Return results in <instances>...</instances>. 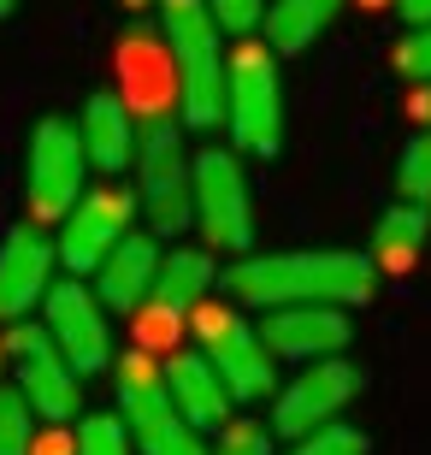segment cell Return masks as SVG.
Segmentation results:
<instances>
[{"label": "cell", "mask_w": 431, "mask_h": 455, "mask_svg": "<svg viewBox=\"0 0 431 455\" xmlns=\"http://www.w3.org/2000/svg\"><path fill=\"white\" fill-rule=\"evenodd\" d=\"M196 349L213 361V372L225 379L231 403H272L278 396V361L266 349L260 325H249L236 307H201L196 314Z\"/></svg>", "instance_id": "7"}, {"label": "cell", "mask_w": 431, "mask_h": 455, "mask_svg": "<svg viewBox=\"0 0 431 455\" xmlns=\"http://www.w3.org/2000/svg\"><path fill=\"white\" fill-rule=\"evenodd\" d=\"M53 260H60L53 236L42 231V225H30V220L0 236V320L6 325H24L36 307L48 302Z\"/></svg>", "instance_id": "13"}, {"label": "cell", "mask_w": 431, "mask_h": 455, "mask_svg": "<svg viewBox=\"0 0 431 455\" xmlns=\"http://www.w3.org/2000/svg\"><path fill=\"white\" fill-rule=\"evenodd\" d=\"M361 396V367L355 361H314V367H301L290 385H278L272 396V432L278 438H307V432H325V426L343 420V408Z\"/></svg>", "instance_id": "10"}, {"label": "cell", "mask_w": 431, "mask_h": 455, "mask_svg": "<svg viewBox=\"0 0 431 455\" xmlns=\"http://www.w3.org/2000/svg\"><path fill=\"white\" fill-rule=\"evenodd\" d=\"M290 455H366V432H355V426H325V432H307V438L290 443Z\"/></svg>", "instance_id": "26"}, {"label": "cell", "mask_w": 431, "mask_h": 455, "mask_svg": "<svg viewBox=\"0 0 431 455\" xmlns=\"http://www.w3.org/2000/svg\"><path fill=\"white\" fill-rule=\"evenodd\" d=\"M77 136H84V154L95 172H124L136 166V113L124 95H113V89H100V95H89L84 113H77Z\"/></svg>", "instance_id": "18"}, {"label": "cell", "mask_w": 431, "mask_h": 455, "mask_svg": "<svg viewBox=\"0 0 431 455\" xmlns=\"http://www.w3.org/2000/svg\"><path fill=\"white\" fill-rule=\"evenodd\" d=\"M219 284V260L213 249H166L160 254V278H154V296L142 307H154V314H166V320H196L201 307H207V296H213Z\"/></svg>", "instance_id": "19"}, {"label": "cell", "mask_w": 431, "mask_h": 455, "mask_svg": "<svg viewBox=\"0 0 431 455\" xmlns=\"http://www.w3.org/2000/svg\"><path fill=\"white\" fill-rule=\"evenodd\" d=\"M396 12L408 18V30H419V24H431V0H396Z\"/></svg>", "instance_id": "31"}, {"label": "cell", "mask_w": 431, "mask_h": 455, "mask_svg": "<svg viewBox=\"0 0 431 455\" xmlns=\"http://www.w3.org/2000/svg\"><path fill=\"white\" fill-rule=\"evenodd\" d=\"M431 243V207H414V202H390L372 225V249L366 260L379 272H414L419 254Z\"/></svg>", "instance_id": "20"}, {"label": "cell", "mask_w": 431, "mask_h": 455, "mask_svg": "<svg viewBox=\"0 0 431 455\" xmlns=\"http://www.w3.org/2000/svg\"><path fill=\"white\" fill-rule=\"evenodd\" d=\"M196 225L213 254H254V202H249V172L231 148H201L196 154Z\"/></svg>", "instance_id": "9"}, {"label": "cell", "mask_w": 431, "mask_h": 455, "mask_svg": "<svg viewBox=\"0 0 431 455\" xmlns=\"http://www.w3.org/2000/svg\"><path fill=\"white\" fill-rule=\"evenodd\" d=\"M0 367H6V338H0Z\"/></svg>", "instance_id": "34"}, {"label": "cell", "mask_w": 431, "mask_h": 455, "mask_svg": "<svg viewBox=\"0 0 431 455\" xmlns=\"http://www.w3.org/2000/svg\"><path fill=\"white\" fill-rule=\"evenodd\" d=\"M396 71L408 84H431V24H419L396 42Z\"/></svg>", "instance_id": "27"}, {"label": "cell", "mask_w": 431, "mask_h": 455, "mask_svg": "<svg viewBox=\"0 0 431 455\" xmlns=\"http://www.w3.org/2000/svg\"><path fill=\"white\" fill-rule=\"evenodd\" d=\"M166 390L196 432H225L231 426V390H225V379L213 372V361L201 349L166 355Z\"/></svg>", "instance_id": "17"}, {"label": "cell", "mask_w": 431, "mask_h": 455, "mask_svg": "<svg viewBox=\"0 0 431 455\" xmlns=\"http://www.w3.org/2000/svg\"><path fill=\"white\" fill-rule=\"evenodd\" d=\"M42 325H48V338L60 343V355H66L84 379L113 367V314L100 307V296L84 284V278H66V284L48 290Z\"/></svg>", "instance_id": "12"}, {"label": "cell", "mask_w": 431, "mask_h": 455, "mask_svg": "<svg viewBox=\"0 0 431 455\" xmlns=\"http://www.w3.org/2000/svg\"><path fill=\"white\" fill-rule=\"evenodd\" d=\"M30 455H77V432H66V426H42Z\"/></svg>", "instance_id": "29"}, {"label": "cell", "mask_w": 431, "mask_h": 455, "mask_svg": "<svg viewBox=\"0 0 431 455\" xmlns=\"http://www.w3.org/2000/svg\"><path fill=\"white\" fill-rule=\"evenodd\" d=\"M207 12H213V24H219V36H260V24H266V0H207Z\"/></svg>", "instance_id": "25"}, {"label": "cell", "mask_w": 431, "mask_h": 455, "mask_svg": "<svg viewBox=\"0 0 431 455\" xmlns=\"http://www.w3.org/2000/svg\"><path fill=\"white\" fill-rule=\"evenodd\" d=\"M396 196L414 207H431V131H414L396 160Z\"/></svg>", "instance_id": "23"}, {"label": "cell", "mask_w": 431, "mask_h": 455, "mask_svg": "<svg viewBox=\"0 0 431 455\" xmlns=\"http://www.w3.org/2000/svg\"><path fill=\"white\" fill-rule=\"evenodd\" d=\"M366 6H379V0H366Z\"/></svg>", "instance_id": "35"}, {"label": "cell", "mask_w": 431, "mask_h": 455, "mask_svg": "<svg viewBox=\"0 0 431 455\" xmlns=\"http://www.w3.org/2000/svg\"><path fill=\"white\" fill-rule=\"evenodd\" d=\"M343 0H266V24H260V42L272 53H301L314 48L319 36L331 30V18Z\"/></svg>", "instance_id": "21"}, {"label": "cell", "mask_w": 431, "mask_h": 455, "mask_svg": "<svg viewBox=\"0 0 431 455\" xmlns=\"http://www.w3.org/2000/svg\"><path fill=\"white\" fill-rule=\"evenodd\" d=\"M160 254H166V249H160V236H154V231H131V236H124V243H118V249L100 260V272H95V296H100V307L131 320L136 307L154 296Z\"/></svg>", "instance_id": "16"}, {"label": "cell", "mask_w": 431, "mask_h": 455, "mask_svg": "<svg viewBox=\"0 0 431 455\" xmlns=\"http://www.w3.org/2000/svg\"><path fill=\"white\" fill-rule=\"evenodd\" d=\"M118 420L131 426V438L142 455H213L207 438H201L196 426L178 414L166 390V361L160 355H118Z\"/></svg>", "instance_id": "4"}, {"label": "cell", "mask_w": 431, "mask_h": 455, "mask_svg": "<svg viewBox=\"0 0 431 455\" xmlns=\"http://www.w3.org/2000/svg\"><path fill=\"white\" fill-rule=\"evenodd\" d=\"M136 438L118 414H84L77 420V455H131Z\"/></svg>", "instance_id": "24"}, {"label": "cell", "mask_w": 431, "mask_h": 455, "mask_svg": "<svg viewBox=\"0 0 431 455\" xmlns=\"http://www.w3.org/2000/svg\"><path fill=\"white\" fill-rule=\"evenodd\" d=\"M260 338L272 349V361H337V355L355 343V325H348V307H272L260 320Z\"/></svg>", "instance_id": "14"}, {"label": "cell", "mask_w": 431, "mask_h": 455, "mask_svg": "<svg viewBox=\"0 0 431 455\" xmlns=\"http://www.w3.org/2000/svg\"><path fill=\"white\" fill-rule=\"evenodd\" d=\"M225 124H231L236 148L254 154V160H272L283 148V77H278V53L266 42H243L231 53Z\"/></svg>", "instance_id": "6"}, {"label": "cell", "mask_w": 431, "mask_h": 455, "mask_svg": "<svg viewBox=\"0 0 431 455\" xmlns=\"http://www.w3.org/2000/svg\"><path fill=\"white\" fill-rule=\"evenodd\" d=\"M408 118H414L419 131H431V84H414V95H408Z\"/></svg>", "instance_id": "30"}, {"label": "cell", "mask_w": 431, "mask_h": 455, "mask_svg": "<svg viewBox=\"0 0 431 455\" xmlns=\"http://www.w3.org/2000/svg\"><path fill=\"white\" fill-rule=\"evenodd\" d=\"M160 36L178 60V118L189 131L225 124V36H219L207 0H160Z\"/></svg>", "instance_id": "2"}, {"label": "cell", "mask_w": 431, "mask_h": 455, "mask_svg": "<svg viewBox=\"0 0 431 455\" xmlns=\"http://www.w3.org/2000/svg\"><path fill=\"white\" fill-rule=\"evenodd\" d=\"M118 71H124V101L142 124L178 118V60H172L166 36H131L118 48Z\"/></svg>", "instance_id": "15"}, {"label": "cell", "mask_w": 431, "mask_h": 455, "mask_svg": "<svg viewBox=\"0 0 431 455\" xmlns=\"http://www.w3.org/2000/svg\"><path fill=\"white\" fill-rule=\"evenodd\" d=\"M36 408L24 403L18 385H0V455H30L36 450Z\"/></svg>", "instance_id": "22"}, {"label": "cell", "mask_w": 431, "mask_h": 455, "mask_svg": "<svg viewBox=\"0 0 431 455\" xmlns=\"http://www.w3.org/2000/svg\"><path fill=\"white\" fill-rule=\"evenodd\" d=\"M89 189V154L77 136V118H36L30 124V154H24V207L30 225H60Z\"/></svg>", "instance_id": "5"}, {"label": "cell", "mask_w": 431, "mask_h": 455, "mask_svg": "<svg viewBox=\"0 0 431 455\" xmlns=\"http://www.w3.org/2000/svg\"><path fill=\"white\" fill-rule=\"evenodd\" d=\"M124 6H131V12H142V6H160V0H124Z\"/></svg>", "instance_id": "32"}, {"label": "cell", "mask_w": 431, "mask_h": 455, "mask_svg": "<svg viewBox=\"0 0 431 455\" xmlns=\"http://www.w3.org/2000/svg\"><path fill=\"white\" fill-rule=\"evenodd\" d=\"M136 189H124V184H95V189H84V202L71 207L66 220H60V260L71 267V278H84V272H100V260L131 236V225H136Z\"/></svg>", "instance_id": "11"}, {"label": "cell", "mask_w": 431, "mask_h": 455, "mask_svg": "<svg viewBox=\"0 0 431 455\" xmlns=\"http://www.w3.org/2000/svg\"><path fill=\"white\" fill-rule=\"evenodd\" d=\"M136 207L154 236L196 225V154L183 148V118H148L136 136Z\"/></svg>", "instance_id": "3"}, {"label": "cell", "mask_w": 431, "mask_h": 455, "mask_svg": "<svg viewBox=\"0 0 431 455\" xmlns=\"http://www.w3.org/2000/svg\"><path fill=\"white\" fill-rule=\"evenodd\" d=\"M12 6H18V0H0V18H12Z\"/></svg>", "instance_id": "33"}, {"label": "cell", "mask_w": 431, "mask_h": 455, "mask_svg": "<svg viewBox=\"0 0 431 455\" xmlns=\"http://www.w3.org/2000/svg\"><path fill=\"white\" fill-rule=\"evenodd\" d=\"M6 361H12V385L24 390V403L36 408L42 426H66L84 414V372L60 355L48 325H30V320L12 325L6 331Z\"/></svg>", "instance_id": "8"}, {"label": "cell", "mask_w": 431, "mask_h": 455, "mask_svg": "<svg viewBox=\"0 0 431 455\" xmlns=\"http://www.w3.org/2000/svg\"><path fill=\"white\" fill-rule=\"evenodd\" d=\"M213 455H272V426H254V420H231L219 432Z\"/></svg>", "instance_id": "28"}, {"label": "cell", "mask_w": 431, "mask_h": 455, "mask_svg": "<svg viewBox=\"0 0 431 455\" xmlns=\"http://www.w3.org/2000/svg\"><path fill=\"white\" fill-rule=\"evenodd\" d=\"M379 267L361 249H283V254H243L225 278L243 307H361L372 302Z\"/></svg>", "instance_id": "1"}]
</instances>
